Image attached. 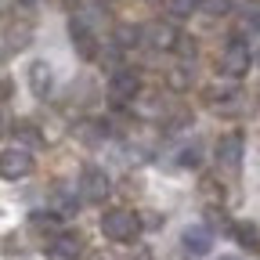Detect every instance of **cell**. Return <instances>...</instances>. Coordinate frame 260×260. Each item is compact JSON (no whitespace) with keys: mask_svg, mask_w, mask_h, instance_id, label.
I'll list each match as a JSON object with an SVG mask.
<instances>
[{"mask_svg":"<svg viewBox=\"0 0 260 260\" xmlns=\"http://www.w3.org/2000/svg\"><path fill=\"white\" fill-rule=\"evenodd\" d=\"M138 232H141V220L130 210H105L102 213V235L109 242H134Z\"/></svg>","mask_w":260,"mask_h":260,"instance_id":"6da1fadb","label":"cell"},{"mask_svg":"<svg viewBox=\"0 0 260 260\" xmlns=\"http://www.w3.org/2000/svg\"><path fill=\"white\" fill-rule=\"evenodd\" d=\"M76 188H80V195H83L87 203H105L109 191H112V181H109V174L102 167H83Z\"/></svg>","mask_w":260,"mask_h":260,"instance_id":"7a4b0ae2","label":"cell"},{"mask_svg":"<svg viewBox=\"0 0 260 260\" xmlns=\"http://www.w3.org/2000/svg\"><path fill=\"white\" fill-rule=\"evenodd\" d=\"M29 174H32V155H29V148L11 145V148L0 152V177H4V181H18V177H29Z\"/></svg>","mask_w":260,"mask_h":260,"instance_id":"3957f363","label":"cell"},{"mask_svg":"<svg viewBox=\"0 0 260 260\" xmlns=\"http://www.w3.org/2000/svg\"><path fill=\"white\" fill-rule=\"evenodd\" d=\"M249 65H253V54H249L246 44L235 40V44H228V47H224V54H220V73H224V76L239 80V76L249 73Z\"/></svg>","mask_w":260,"mask_h":260,"instance_id":"277c9868","label":"cell"},{"mask_svg":"<svg viewBox=\"0 0 260 260\" xmlns=\"http://www.w3.org/2000/svg\"><path fill=\"white\" fill-rule=\"evenodd\" d=\"M138 90H141V80H138L134 69H116V73H112V80H109V98H112L116 105L134 102Z\"/></svg>","mask_w":260,"mask_h":260,"instance_id":"5b68a950","label":"cell"},{"mask_svg":"<svg viewBox=\"0 0 260 260\" xmlns=\"http://www.w3.org/2000/svg\"><path fill=\"white\" fill-rule=\"evenodd\" d=\"M181 242H184V253L188 256H206L213 249V228L195 224V228H188V232L181 235Z\"/></svg>","mask_w":260,"mask_h":260,"instance_id":"8992f818","label":"cell"},{"mask_svg":"<svg viewBox=\"0 0 260 260\" xmlns=\"http://www.w3.org/2000/svg\"><path fill=\"white\" fill-rule=\"evenodd\" d=\"M80 235L58 232L54 239H47V260H80Z\"/></svg>","mask_w":260,"mask_h":260,"instance_id":"52a82bcc","label":"cell"},{"mask_svg":"<svg viewBox=\"0 0 260 260\" xmlns=\"http://www.w3.org/2000/svg\"><path fill=\"white\" fill-rule=\"evenodd\" d=\"M25 76H29V90L37 94V98H47V94H51V87H54V69H51V61H44V58L32 61Z\"/></svg>","mask_w":260,"mask_h":260,"instance_id":"ba28073f","label":"cell"},{"mask_svg":"<svg viewBox=\"0 0 260 260\" xmlns=\"http://www.w3.org/2000/svg\"><path fill=\"white\" fill-rule=\"evenodd\" d=\"M242 134H224L220 141H217V162L220 167H228V170H235L239 162H242Z\"/></svg>","mask_w":260,"mask_h":260,"instance_id":"9c48e42d","label":"cell"},{"mask_svg":"<svg viewBox=\"0 0 260 260\" xmlns=\"http://www.w3.org/2000/svg\"><path fill=\"white\" fill-rule=\"evenodd\" d=\"M145 37H148V44L152 47H159V51H174L177 47V29L174 25H167V22H152V25H145Z\"/></svg>","mask_w":260,"mask_h":260,"instance_id":"30bf717a","label":"cell"},{"mask_svg":"<svg viewBox=\"0 0 260 260\" xmlns=\"http://www.w3.org/2000/svg\"><path fill=\"white\" fill-rule=\"evenodd\" d=\"M76 191H80V188H76ZM76 191L65 188V184L58 181L54 191H51V210H54L58 217H73V213H76Z\"/></svg>","mask_w":260,"mask_h":260,"instance_id":"8fae6325","label":"cell"},{"mask_svg":"<svg viewBox=\"0 0 260 260\" xmlns=\"http://www.w3.org/2000/svg\"><path fill=\"white\" fill-rule=\"evenodd\" d=\"M29 232L40 235V239H54V235H58V213H54V210H51V213L37 210V213L29 217Z\"/></svg>","mask_w":260,"mask_h":260,"instance_id":"7c38bea8","label":"cell"},{"mask_svg":"<svg viewBox=\"0 0 260 260\" xmlns=\"http://www.w3.org/2000/svg\"><path fill=\"white\" fill-rule=\"evenodd\" d=\"M73 44L80 47L83 58H94V54H98V47H94V32H90L87 18H76V22H73Z\"/></svg>","mask_w":260,"mask_h":260,"instance_id":"4fadbf2b","label":"cell"},{"mask_svg":"<svg viewBox=\"0 0 260 260\" xmlns=\"http://www.w3.org/2000/svg\"><path fill=\"white\" fill-rule=\"evenodd\" d=\"M29 37H32V25H29V22H22V25L11 22V25H8V51H22V47L29 44Z\"/></svg>","mask_w":260,"mask_h":260,"instance_id":"5bb4252c","label":"cell"},{"mask_svg":"<svg viewBox=\"0 0 260 260\" xmlns=\"http://www.w3.org/2000/svg\"><path fill=\"white\" fill-rule=\"evenodd\" d=\"M232 232H235V239H239L246 249H253V253L260 249V232H256L253 224H232Z\"/></svg>","mask_w":260,"mask_h":260,"instance_id":"9a60e30c","label":"cell"},{"mask_svg":"<svg viewBox=\"0 0 260 260\" xmlns=\"http://www.w3.org/2000/svg\"><path fill=\"white\" fill-rule=\"evenodd\" d=\"M242 29L260 32V0H246L242 4Z\"/></svg>","mask_w":260,"mask_h":260,"instance_id":"2e32d148","label":"cell"},{"mask_svg":"<svg viewBox=\"0 0 260 260\" xmlns=\"http://www.w3.org/2000/svg\"><path fill=\"white\" fill-rule=\"evenodd\" d=\"M162 8H167L170 18H188L195 8H199V0H162Z\"/></svg>","mask_w":260,"mask_h":260,"instance_id":"e0dca14e","label":"cell"},{"mask_svg":"<svg viewBox=\"0 0 260 260\" xmlns=\"http://www.w3.org/2000/svg\"><path fill=\"white\" fill-rule=\"evenodd\" d=\"M15 138H22L25 145H40L44 138L37 134V130H32V123H18V130H15Z\"/></svg>","mask_w":260,"mask_h":260,"instance_id":"ac0fdd59","label":"cell"},{"mask_svg":"<svg viewBox=\"0 0 260 260\" xmlns=\"http://www.w3.org/2000/svg\"><path fill=\"white\" fill-rule=\"evenodd\" d=\"M138 37H145V32H138V29H130V25H119L116 29V40L126 47V44H138Z\"/></svg>","mask_w":260,"mask_h":260,"instance_id":"d6986e66","label":"cell"},{"mask_svg":"<svg viewBox=\"0 0 260 260\" xmlns=\"http://www.w3.org/2000/svg\"><path fill=\"white\" fill-rule=\"evenodd\" d=\"M188 73H191V69H188V65H177V69L170 73V83H174L177 90H184V87H188Z\"/></svg>","mask_w":260,"mask_h":260,"instance_id":"ffe728a7","label":"cell"},{"mask_svg":"<svg viewBox=\"0 0 260 260\" xmlns=\"http://www.w3.org/2000/svg\"><path fill=\"white\" fill-rule=\"evenodd\" d=\"M203 8L210 15H228V8H232V0H203Z\"/></svg>","mask_w":260,"mask_h":260,"instance_id":"44dd1931","label":"cell"},{"mask_svg":"<svg viewBox=\"0 0 260 260\" xmlns=\"http://www.w3.org/2000/svg\"><path fill=\"white\" fill-rule=\"evenodd\" d=\"M210 224H220V228H228V220H224V213H220V210H210Z\"/></svg>","mask_w":260,"mask_h":260,"instance_id":"7402d4cb","label":"cell"},{"mask_svg":"<svg viewBox=\"0 0 260 260\" xmlns=\"http://www.w3.org/2000/svg\"><path fill=\"white\" fill-rule=\"evenodd\" d=\"M90 260H112V256H105V253H90Z\"/></svg>","mask_w":260,"mask_h":260,"instance_id":"603a6c76","label":"cell"},{"mask_svg":"<svg viewBox=\"0 0 260 260\" xmlns=\"http://www.w3.org/2000/svg\"><path fill=\"white\" fill-rule=\"evenodd\" d=\"M18 4H25V8H32V4H40V0H18Z\"/></svg>","mask_w":260,"mask_h":260,"instance_id":"cb8c5ba5","label":"cell"},{"mask_svg":"<svg viewBox=\"0 0 260 260\" xmlns=\"http://www.w3.org/2000/svg\"><path fill=\"white\" fill-rule=\"evenodd\" d=\"M0 134H4V116H0Z\"/></svg>","mask_w":260,"mask_h":260,"instance_id":"d4e9b609","label":"cell"},{"mask_svg":"<svg viewBox=\"0 0 260 260\" xmlns=\"http://www.w3.org/2000/svg\"><path fill=\"white\" fill-rule=\"evenodd\" d=\"M220 260H239V256H220Z\"/></svg>","mask_w":260,"mask_h":260,"instance_id":"484cf974","label":"cell"},{"mask_svg":"<svg viewBox=\"0 0 260 260\" xmlns=\"http://www.w3.org/2000/svg\"><path fill=\"white\" fill-rule=\"evenodd\" d=\"M256 61H260V58H256Z\"/></svg>","mask_w":260,"mask_h":260,"instance_id":"4316f807","label":"cell"}]
</instances>
